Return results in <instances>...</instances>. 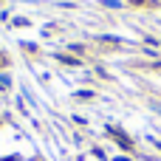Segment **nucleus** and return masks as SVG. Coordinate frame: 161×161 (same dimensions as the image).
<instances>
[{
	"instance_id": "obj_2",
	"label": "nucleus",
	"mask_w": 161,
	"mask_h": 161,
	"mask_svg": "<svg viewBox=\"0 0 161 161\" xmlns=\"http://www.w3.org/2000/svg\"><path fill=\"white\" fill-rule=\"evenodd\" d=\"M3 161H20V158H17V156H8V158H3Z\"/></svg>"
},
{
	"instance_id": "obj_1",
	"label": "nucleus",
	"mask_w": 161,
	"mask_h": 161,
	"mask_svg": "<svg viewBox=\"0 0 161 161\" xmlns=\"http://www.w3.org/2000/svg\"><path fill=\"white\" fill-rule=\"evenodd\" d=\"M59 59H62V62H68V65H79V59H74V57H65V54H62Z\"/></svg>"
}]
</instances>
